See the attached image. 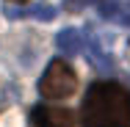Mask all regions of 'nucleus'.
Returning <instances> with one entry per match:
<instances>
[{
	"mask_svg": "<svg viewBox=\"0 0 130 127\" xmlns=\"http://www.w3.org/2000/svg\"><path fill=\"white\" fill-rule=\"evenodd\" d=\"M83 127H130V91L119 83H94L80 105Z\"/></svg>",
	"mask_w": 130,
	"mask_h": 127,
	"instance_id": "obj_1",
	"label": "nucleus"
},
{
	"mask_svg": "<svg viewBox=\"0 0 130 127\" xmlns=\"http://www.w3.org/2000/svg\"><path fill=\"white\" fill-rule=\"evenodd\" d=\"M75 88H78L75 69L67 61H61V58L50 61L44 75H42V80H39V94L44 100H64V97H72Z\"/></svg>",
	"mask_w": 130,
	"mask_h": 127,
	"instance_id": "obj_2",
	"label": "nucleus"
},
{
	"mask_svg": "<svg viewBox=\"0 0 130 127\" xmlns=\"http://www.w3.org/2000/svg\"><path fill=\"white\" fill-rule=\"evenodd\" d=\"M30 122L36 127H72V111L53 108V105H36L30 111Z\"/></svg>",
	"mask_w": 130,
	"mask_h": 127,
	"instance_id": "obj_3",
	"label": "nucleus"
},
{
	"mask_svg": "<svg viewBox=\"0 0 130 127\" xmlns=\"http://www.w3.org/2000/svg\"><path fill=\"white\" fill-rule=\"evenodd\" d=\"M83 50H86V58H89V64L97 69V72H113V58L108 55V52L100 47V42L94 39V36H86V44H83Z\"/></svg>",
	"mask_w": 130,
	"mask_h": 127,
	"instance_id": "obj_4",
	"label": "nucleus"
},
{
	"mask_svg": "<svg viewBox=\"0 0 130 127\" xmlns=\"http://www.w3.org/2000/svg\"><path fill=\"white\" fill-rule=\"evenodd\" d=\"M83 44H86V36L80 30H75V28H64L55 36V47L64 52V55H78V52H83Z\"/></svg>",
	"mask_w": 130,
	"mask_h": 127,
	"instance_id": "obj_5",
	"label": "nucleus"
},
{
	"mask_svg": "<svg viewBox=\"0 0 130 127\" xmlns=\"http://www.w3.org/2000/svg\"><path fill=\"white\" fill-rule=\"evenodd\" d=\"M55 8L47 6V3H39V6H28V8H8L6 11V17H11V20H22V17H30V20H42V22H50L55 20Z\"/></svg>",
	"mask_w": 130,
	"mask_h": 127,
	"instance_id": "obj_6",
	"label": "nucleus"
},
{
	"mask_svg": "<svg viewBox=\"0 0 130 127\" xmlns=\"http://www.w3.org/2000/svg\"><path fill=\"white\" fill-rule=\"evenodd\" d=\"M100 14H103L105 20L116 22V25L130 28V6H127V3H116V0H108V3H103V6H100Z\"/></svg>",
	"mask_w": 130,
	"mask_h": 127,
	"instance_id": "obj_7",
	"label": "nucleus"
},
{
	"mask_svg": "<svg viewBox=\"0 0 130 127\" xmlns=\"http://www.w3.org/2000/svg\"><path fill=\"white\" fill-rule=\"evenodd\" d=\"M108 0H64V11H83L86 6H103Z\"/></svg>",
	"mask_w": 130,
	"mask_h": 127,
	"instance_id": "obj_8",
	"label": "nucleus"
}]
</instances>
